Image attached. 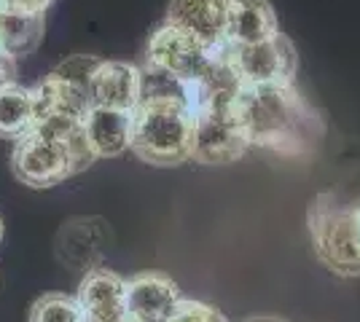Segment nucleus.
<instances>
[{
	"label": "nucleus",
	"instance_id": "nucleus-1",
	"mask_svg": "<svg viewBox=\"0 0 360 322\" xmlns=\"http://www.w3.org/2000/svg\"><path fill=\"white\" fill-rule=\"evenodd\" d=\"M237 113L248 140L285 159H307L326 140V119L307 97L288 86H245L237 100Z\"/></svg>",
	"mask_w": 360,
	"mask_h": 322
},
{
	"label": "nucleus",
	"instance_id": "nucleus-2",
	"mask_svg": "<svg viewBox=\"0 0 360 322\" xmlns=\"http://www.w3.org/2000/svg\"><path fill=\"white\" fill-rule=\"evenodd\" d=\"M129 151L150 167H178L194 154V113L178 97H140Z\"/></svg>",
	"mask_w": 360,
	"mask_h": 322
},
{
	"label": "nucleus",
	"instance_id": "nucleus-3",
	"mask_svg": "<svg viewBox=\"0 0 360 322\" xmlns=\"http://www.w3.org/2000/svg\"><path fill=\"white\" fill-rule=\"evenodd\" d=\"M94 161L97 159L86 142L84 126L70 132L32 126L25 137L16 140L11 172L30 188H51L84 172Z\"/></svg>",
	"mask_w": 360,
	"mask_h": 322
},
{
	"label": "nucleus",
	"instance_id": "nucleus-4",
	"mask_svg": "<svg viewBox=\"0 0 360 322\" xmlns=\"http://www.w3.org/2000/svg\"><path fill=\"white\" fill-rule=\"evenodd\" d=\"M307 229L317 261L339 276H360V196L317 194L307 210Z\"/></svg>",
	"mask_w": 360,
	"mask_h": 322
},
{
	"label": "nucleus",
	"instance_id": "nucleus-5",
	"mask_svg": "<svg viewBox=\"0 0 360 322\" xmlns=\"http://www.w3.org/2000/svg\"><path fill=\"white\" fill-rule=\"evenodd\" d=\"M250 148L248 132L234 107H207L194 113V154L199 164H231Z\"/></svg>",
	"mask_w": 360,
	"mask_h": 322
},
{
	"label": "nucleus",
	"instance_id": "nucleus-6",
	"mask_svg": "<svg viewBox=\"0 0 360 322\" xmlns=\"http://www.w3.org/2000/svg\"><path fill=\"white\" fill-rule=\"evenodd\" d=\"M212 54H215V48L205 46L202 41H196L194 35H188L180 27H172L165 22L150 35L148 48H146V67L162 70L180 83L191 86L207 70Z\"/></svg>",
	"mask_w": 360,
	"mask_h": 322
},
{
	"label": "nucleus",
	"instance_id": "nucleus-7",
	"mask_svg": "<svg viewBox=\"0 0 360 322\" xmlns=\"http://www.w3.org/2000/svg\"><path fill=\"white\" fill-rule=\"evenodd\" d=\"M231 57L245 86H288L293 83L299 57L285 32H277L253 46H231Z\"/></svg>",
	"mask_w": 360,
	"mask_h": 322
},
{
	"label": "nucleus",
	"instance_id": "nucleus-8",
	"mask_svg": "<svg viewBox=\"0 0 360 322\" xmlns=\"http://www.w3.org/2000/svg\"><path fill=\"white\" fill-rule=\"evenodd\" d=\"M32 100H35V126L44 129H60V132L81 129L91 110L89 92L54 76H46L32 89Z\"/></svg>",
	"mask_w": 360,
	"mask_h": 322
},
{
	"label": "nucleus",
	"instance_id": "nucleus-9",
	"mask_svg": "<svg viewBox=\"0 0 360 322\" xmlns=\"http://www.w3.org/2000/svg\"><path fill=\"white\" fill-rule=\"evenodd\" d=\"M231 0H169L167 25L194 35L205 46L218 48L226 43Z\"/></svg>",
	"mask_w": 360,
	"mask_h": 322
},
{
	"label": "nucleus",
	"instance_id": "nucleus-10",
	"mask_svg": "<svg viewBox=\"0 0 360 322\" xmlns=\"http://www.w3.org/2000/svg\"><path fill=\"white\" fill-rule=\"evenodd\" d=\"M75 301L81 304L86 322H129L127 320V279L110 269H91L81 279Z\"/></svg>",
	"mask_w": 360,
	"mask_h": 322
},
{
	"label": "nucleus",
	"instance_id": "nucleus-11",
	"mask_svg": "<svg viewBox=\"0 0 360 322\" xmlns=\"http://www.w3.org/2000/svg\"><path fill=\"white\" fill-rule=\"evenodd\" d=\"M178 301V285L167 274L143 271L127 279V320L129 322H167Z\"/></svg>",
	"mask_w": 360,
	"mask_h": 322
},
{
	"label": "nucleus",
	"instance_id": "nucleus-12",
	"mask_svg": "<svg viewBox=\"0 0 360 322\" xmlns=\"http://www.w3.org/2000/svg\"><path fill=\"white\" fill-rule=\"evenodd\" d=\"M143 89V73L129 62H108L103 60L94 70L89 83V100L94 107H110V110H127L132 113L140 102Z\"/></svg>",
	"mask_w": 360,
	"mask_h": 322
},
{
	"label": "nucleus",
	"instance_id": "nucleus-13",
	"mask_svg": "<svg viewBox=\"0 0 360 322\" xmlns=\"http://www.w3.org/2000/svg\"><path fill=\"white\" fill-rule=\"evenodd\" d=\"M84 135L94 159H116L124 151H129L132 113L91 105L89 116L84 121Z\"/></svg>",
	"mask_w": 360,
	"mask_h": 322
},
{
	"label": "nucleus",
	"instance_id": "nucleus-14",
	"mask_svg": "<svg viewBox=\"0 0 360 322\" xmlns=\"http://www.w3.org/2000/svg\"><path fill=\"white\" fill-rule=\"evenodd\" d=\"M280 32L269 0H231L226 41L231 46H253Z\"/></svg>",
	"mask_w": 360,
	"mask_h": 322
},
{
	"label": "nucleus",
	"instance_id": "nucleus-15",
	"mask_svg": "<svg viewBox=\"0 0 360 322\" xmlns=\"http://www.w3.org/2000/svg\"><path fill=\"white\" fill-rule=\"evenodd\" d=\"M35 126V100L27 86H8L0 92V137L22 140Z\"/></svg>",
	"mask_w": 360,
	"mask_h": 322
},
{
	"label": "nucleus",
	"instance_id": "nucleus-16",
	"mask_svg": "<svg viewBox=\"0 0 360 322\" xmlns=\"http://www.w3.org/2000/svg\"><path fill=\"white\" fill-rule=\"evenodd\" d=\"M46 22L44 16H22L3 11V22H0V48L8 51L14 60L27 57L44 41Z\"/></svg>",
	"mask_w": 360,
	"mask_h": 322
},
{
	"label": "nucleus",
	"instance_id": "nucleus-17",
	"mask_svg": "<svg viewBox=\"0 0 360 322\" xmlns=\"http://www.w3.org/2000/svg\"><path fill=\"white\" fill-rule=\"evenodd\" d=\"M30 322H86V314L75 298L62 293H49L32 304Z\"/></svg>",
	"mask_w": 360,
	"mask_h": 322
},
{
	"label": "nucleus",
	"instance_id": "nucleus-18",
	"mask_svg": "<svg viewBox=\"0 0 360 322\" xmlns=\"http://www.w3.org/2000/svg\"><path fill=\"white\" fill-rule=\"evenodd\" d=\"M100 62H103L100 57H91V54H75V57L65 60L62 65H57L49 76L62 78V81L73 83V86H78V89L89 92L91 76H94V70L100 67Z\"/></svg>",
	"mask_w": 360,
	"mask_h": 322
},
{
	"label": "nucleus",
	"instance_id": "nucleus-19",
	"mask_svg": "<svg viewBox=\"0 0 360 322\" xmlns=\"http://www.w3.org/2000/svg\"><path fill=\"white\" fill-rule=\"evenodd\" d=\"M167 322H229L210 304H202V301H194V298H180L172 314L167 317Z\"/></svg>",
	"mask_w": 360,
	"mask_h": 322
},
{
	"label": "nucleus",
	"instance_id": "nucleus-20",
	"mask_svg": "<svg viewBox=\"0 0 360 322\" xmlns=\"http://www.w3.org/2000/svg\"><path fill=\"white\" fill-rule=\"evenodd\" d=\"M54 0H0V11L22 16H44Z\"/></svg>",
	"mask_w": 360,
	"mask_h": 322
},
{
	"label": "nucleus",
	"instance_id": "nucleus-21",
	"mask_svg": "<svg viewBox=\"0 0 360 322\" xmlns=\"http://www.w3.org/2000/svg\"><path fill=\"white\" fill-rule=\"evenodd\" d=\"M16 67H19V60L0 48V92L16 83Z\"/></svg>",
	"mask_w": 360,
	"mask_h": 322
},
{
	"label": "nucleus",
	"instance_id": "nucleus-22",
	"mask_svg": "<svg viewBox=\"0 0 360 322\" xmlns=\"http://www.w3.org/2000/svg\"><path fill=\"white\" fill-rule=\"evenodd\" d=\"M242 322H288V320H280V317H248V320Z\"/></svg>",
	"mask_w": 360,
	"mask_h": 322
},
{
	"label": "nucleus",
	"instance_id": "nucleus-23",
	"mask_svg": "<svg viewBox=\"0 0 360 322\" xmlns=\"http://www.w3.org/2000/svg\"><path fill=\"white\" fill-rule=\"evenodd\" d=\"M0 239H3V217H0Z\"/></svg>",
	"mask_w": 360,
	"mask_h": 322
},
{
	"label": "nucleus",
	"instance_id": "nucleus-24",
	"mask_svg": "<svg viewBox=\"0 0 360 322\" xmlns=\"http://www.w3.org/2000/svg\"><path fill=\"white\" fill-rule=\"evenodd\" d=\"M0 22H3V11H0Z\"/></svg>",
	"mask_w": 360,
	"mask_h": 322
}]
</instances>
